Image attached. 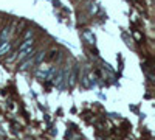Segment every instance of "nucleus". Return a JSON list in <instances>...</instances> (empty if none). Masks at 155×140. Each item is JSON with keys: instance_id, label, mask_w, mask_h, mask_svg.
<instances>
[{"instance_id": "1", "label": "nucleus", "mask_w": 155, "mask_h": 140, "mask_svg": "<svg viewBox=\"0 0 155 140\" xmlns=\"http://www.w3.org/2000/svg\"><path fill=\"white\" fill-rule=\"evenodd\" d=\"M34 53V41L33 37L31 39H25L20 45H19V50H17V59L22 61L25 58H28L30 55Z\"/></svg>"}, {"instance_id": "2", "label": "nucleus", "mask_w": 155, "mask_h": 140, "mask_svg": "<svg viewBox=\"0 0 155 140\" xmlns=\"http://www.w3.org/2000/svg\"><path fill=\"white\" fill-rule=\"evenodd\" d=\"M76 80H78V70H76V69L68 70V73H67V80H65L67 86H68V87H73V86L76 84Z\"/></svg>"}, {"instance_id": "3", "label": "nucleus", "mask_w": 155, "mask_h": 140, "mask_svg": "<svg viewBox=\"0 0 155 140\" xmlns=\"http://www.w3.org/2000/svg\"><path fill=\"white\" fill-rule=\"evenodd\" d=\"M50 69L48 66H42V67H39V70L36 72V76L39 80H47L48 78V75H50Z\"/></svg>"}, {"instance_id": "4", "label": "nucleus", "mask_w": 155, "mask_h": 140, "mask_svg": "<svg viewBox=\"0 0 155 140\" xmlns=\"http://www.w3.org/2000/svg\"><path fill=\"white\" fill-rule=\"evenodd\" d=\"M30 67H34V61H33V55H30L28 58L22 59V64H20V70H28Z\"/></svg>"}, {"instance_id": "5", "label": "nucleus", "mask_w": 155, "mask_h": 140, "mask_svg": "<svg viewBox=\"0 0 155 140\" xmlns=\"http://www.w3.org/2000/svg\"><path fill=\"white\" fill-rule=\"evenodd\" d=\"M11 33H14V27H5L3 31L0 33V39H2V41H8Z\"/></svg>"}, {"instance_id": "6", "label": "nucleus", "mask_w": 155, "mask_h": 140, "mask_svg": "<svg viewBox=\"0 0 155 140\" xmlns=\"http://www.w3.org/2000/svg\"><path fill=\"white\" fill-rule=\"evenodd\" d=\"M9 50H11V42H9V41H6V42H0V56L8 55V53H9Z\"/></svg>"}, {"instance_id": "7", "label": "nucleus", "mask_w": 155, "mask_h": 140, "mask_svg": "<svg viewBox=\"0 0 155 140\" xmlns=\"http://www.w3.org/2000/svg\"><path fill=\"white\" fill-rule=\"evenodd\" d=\"M45 59V52H37V53H33V61H34V66L41 64V62Z\"/></svg>"}, {"instance_id": "8", "label": "nucleus", "mask_w": 155, "mask_h": 140, "mask_svg": "<svg viewBox=\"0 0 155 140\" xmlns=\"http://www.w3.org/2000/svg\"><path fill=\"white\" fill-rule=\"evenodd\" d=\"M82 37H84L88 44H95V36L90 33V31H84V33H82Z\"/></svg>"}, {"instance_id": "9", "label": "nucleus", "mask_w": 155, "mask_h": 140, "mask_svg": "<svg viewBox=\"0 0 155 140\" xmlns=\"http://www.w3.org/2000/svg\"><path fill=\"white\" fill-rule=\"evenodd\" d=\"M33 34H34V30H33V28H28L27 31H25V34H23V41H25V39H31Z\"/></svg>"}, {"instance_id": "10", "label": "nucleus", "mask_w": 155, "mask_h": 140, "mask_svg": "<svg viewBox=\"0 0 155 140\" xmlns=\"http://www.w3.org/2000/svg\"><path fill=\"white\" fill-rule=\"evenodd\" d=\"M93 5H95V3H93ZM96 11H98V6H96V5H95V6H90V12H96Z\"/></svg>"}]
</instances>
